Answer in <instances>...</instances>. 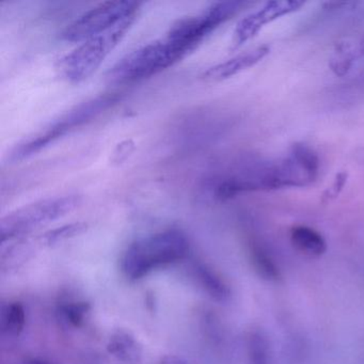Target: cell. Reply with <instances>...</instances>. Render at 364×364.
Segmentation results:
<instances>
[{
    "label": "cell",
    "instance_id": "obj_1",
    "mask_svg": "<svg viewBox=\"0 0 364 364\" xmlns=\"http://www.w3.org/2000/svg\"><path fill=\"white\" fill-rule=\"evenodd\" d=\"M189 250L186 235L166 230L136 240L123 255L121 269L129 281H138L153 270L182 261Z\"/></svg>",
    "mask_w": 364,
    "mask_h": 364
},
{
    "label": "cell",
    "instance_id": "obj_2",
    "mask_svg": "<svg viewBox=\"0 0 364 364\" xmlns=\"http://www.w3.org/2000/svg\"><path fill=\"white\" fill-rule=\"evenodd\" d=\"M191 50L165 37L127 54L108 72V80L116 84H132L152 77L184 58Z\"/></svg>",
    "mask_w": 364,
    "mask_h": 364
},
{
    "label": "cell",
    "instance_id": "obj_3",
    "mask_svg": "<svg viewBox=\"0 0 364 364\" xmlns=\"http://www.w3.org/2000/svg\"><path fill=\"white\" fill-rule=\"evenodd\" d=\"M119 100V93H104L80 103V105L65 112L60 118L50 122L48 127H44L33 137H29L28 139L18 144L10 153V161H20L33 156L59 138L91 122L93 119L116 105Z\"/></svg>",
    "mask_w": 364,
    "mask_h": 364
},
{
    "label": "cell",
    "instance_id": "obj_4",
    "mask_svg": "<svg viewBox=\"0 0 364 364\" xmlns=\"http://www.w3.org/2000/svg\"><path fill=\"white\" fill-rule=\"evenodd\" d=\"M135 20L136 18H129L112 31L82 42L77 48L63 57L57 65L61 77L78 84L92 75L120 43Z\"/></svg>",
    "mask_w": 364,
    "mask_h": 364
},
{
    "label": "cell",
    "instance_id": "obj_5",
    "mask_svg": "<svg viewBox=\"0 0 364 364\" xmlns=\"http://www.w3.org/2000/svg\"><path fill=\"white\" fill-rule=\"evenodd\" d=\"M318 170L317 155L308 146L296 144L284 159L259 169V191L309 186L316 181Z\"/></svg>",
    "mask_w": 364,
    "mask_h": 364
},
{
    "label": "cell",
    "instance_id": "obj_6",
    "mask_svg": "<svg viewBox=\"0 0 364 364\" xmlns=\"http://www.w3.org/2000/svg\"><path fill=\"white\" fill-rule=\"evenodd\" d=\"M80 203L77 195L46 198L22 206L0 221L1 242L25 235L33 230L57 220L75 210Z\"/></svg>",
    "mask_w": 364,
    "mask_h": 364
},
{
    "label": "cell",
    "instance_id": "obj_7",
    "mask_svg": "<svg viewBox=\"0 0 364 364\" xmlns=\"http://www.w3.org/2000/svg\"><path fill=\"white\" fill-rule=\"evenodd\" d=\"M140 4L136 1H106L85 12L63 33L68 42H82L103 35L129 18H136Z\"/></svg>",
    "mask_w": 364,
    "mask_h": 364
},
{
    "label": "cell",
    "instance_id": "obj_8",
    "mask_svg": "<svg viewBox=\"0 0 364 364\" xmlns=\"http://www.w3.org/2000/svg\"><path fill=\"white\" fill-rule=\"evenodd\" d=\"M245 5L246 3L242 1L212 4L201 14L176 21L170 27L166 37L186 46L191 52L215 29L236 16Z\"/></svg>",
    "mask_w": 364,
    "mask_h": 364
},
{
    "label": "cell",
    "instance_id": "obj_9",
    "mask_svg": "<svg viewBox=\"0 0 364 364\" xmlns=\"http://www.w3.org/2000/svg\"><path fill=\"white\" fill-rule=\"evenodd\" d=\"M302 6L304 3L297 0H272L264 4L259 10L240 21L234 31L232 48L236 50L244 46L257 37L266 25L298 11Z\"/></svg>",
    "mask_w": 364,
    "mask_h": 364
},
{
    "label": "cell",
    "instance_id": "obj_10",
    "mask_svg": "<svg viewBox=\"0 0 364 364\" xmlns=\"http://www.w3.org/2000/svg\"><path fill=\"white\" fill-rule=\"evenodd\" d=\"M270 48L267 46H259L253 50H247L242 54L236 55L233 58L210 68L204 72L203 78L208 82H221L233 77L250 68L261 63L269 55Z\"/></svg>",
    "mask_w": 364,
    "mask_h": 364
},
{
    "label": "cell",
    "instance_id": "obj_11",
    "mask_svg": "<svg viewBox=\"0 0 364 364\" xmlns=\"http://www.w3.org/2000/svg\"><path fill=\"white\" fill-rule=\"evenodd\" d=\"M110 355L123 364L144 363V349L136 336L124 329L112 332L107 343Z\"/></svg>",
    "mask_w": 364,
    "mask_h": 364
},
{
    "label": "cell",
    "instance_id": "obj_12",
    "mask_svg": "<svg viewBox=\"0 0 364 364\" xmlns=\"http://www.w3.org/2000/svg\"><path fill=\"white\" fill-rule=\"evenodd\" d=\"M291 244L310 257H319L327 250V242L319 232L306 225H297L291 231Z\"/></svg>",
    "mask_w": 364,
    "mask_h": 364
},
{
    "label": "cell",
    "instance_id": "obj_13",
    "mask_svg": "<svg viewBox=\"0 0 364 364\" xmlns=\"http://www.w3.org/2000/svg\"><path fill=\"white\" fill-rule=\"evenodd\" d=\"M195 274L204 291L219 302H225L231 297L229 285L208 266L203 264L196 265Z\"/></svg>",
    "mask_w": 364,
    "mask_h": 364
},
{
    "label": "cell",
    "instance_id": "obj_14",
    "mask_svg": "<svg viewBox=\"0 0 364 364\" xmlns=\"http://www.w3.org/2000/svg\"><path fill=\"white\" fill-rule=\"evenodd\" d=\"M357 60L353 42L350 40H343L334 46L329 59V68L334 75L343 77L350 71Z\"/></svg>",
    "mask_w": 364,
    "mask_h": 364
},
{
    "label": "cell",
    "instance_id": "obj_15",
    "mask_svg": "<svg viewBox=\"0 0 364 364\" xmlns=\"http://www.w3.org/2000/svg\"><path fill=\"white\" fill-rule=\"evenodd\" d=\"M251 263L257 276L263 280L274 282L280 278L278 266L269 255L259 247H253L250 251Z\"/></svg>",
    "mask_w": 364,
    "mask_h": 364
},
{
    "label": "cell",
    "instance_id": "obj_16",
    "mask_svg": "<svg viewBox=\"0 0 364 364\" xmlns=\"http://www.w3.org/2000/svg\"><path fill=\"white\" fill-rule=\"evenodd\" d=\"M247 349L249 364L270 363L269 343L262 332H252L249 336Z\"/></svg>",
    "mask_w": 364,
    "mask_h": 364
},
{
    "label": "cell",
    "instance_id": "obj_17",
    "mask_svg": "<svg viewBox=\"0 0 364 364\" xmlns=\"http://www.w3.org/2000/svg\"><path fill=\"white\" fill-rule=\"evenodd\" d=\"M26 323V313L24 306L20 302H12L6 309L4 314L3 326L5 331L10 336H20Z\"/></svg>",
    "mask_w": 364,
    "mask_h": 364
},
{
    "label": "cell",
    "instance_id": "obj_18",
    "mask_svg": "<svg viewBox=\"0 0 364 364\" xmlns=\"http://www.w3.org/2000/svg\"><path fill=\"white\" fill-rule=\"evenodd\" d=\"M90 306L85 301H65L59 304L58 313L70 325L80 327L84 323Z\"/></svg>",
    "mask_w": 364,
    "mask_h": 364
},
{
    "label": "cell",
    "instance_id": "obj_19",
    "mask_svg": "<svg viewBox=\"0 0 364 364\" xmlns=\"http://www.w3.org/2000/svg\"><path fill=\"white\" fill-rule=\"evenodd\" d=\"M86 229V225L84 223H73V225H65L59 229L53 230L44 235V242L48 245L57 244L63 240H69L82 233Z\"/></svg>",
    "mask_w": 364,
    "mask_h": 364
},
{
    "label": "cell",
    "instance_id": "obj_20",
    "mask_svg": "<svg viewBox=\"0 0 364 364\" xmlns=\"http://www.w3.org/2000/svg\"><path fill=\"white\" fill-rule=\"evenodd\" d=\"M346 182L347 173H345V172H340V173L336 174V178H334L331 186L328 187L327 191L323 193V201H331V200L336 199V198L340 195L343 188H344Z\"/></svg>",
    "mask_w": 364,
    "mask_h": 364
},
{
    "label": "cell",
    "instance_id": "obj_21",
    "mask_svg": "<svg viewBox=\"0 0 364 364\" xmlns=\"http://www.w3.org/2000/svg\"><path fill=\"white\" fill-rule=\"evenodd\" d=\"M353 44V48H355V55H357V58L360 59L362 57H364V31L357 40L355 41H351Z\"/></svg>",
    "mask_w": 364,
    "mask_h": 364
},
{
    "label": "cell",
    "instance_id": "obj_22",
    "mask_svg": "<svg viewBox=\"0 0 364 364\" xmlns=\"http://www.w3.org/2000/svg\"><path fill=\"white\" fill-rule=\"evenodd\" d=\"M159 364H191L186 360L183 358L178 357V355H165L163 359L161 360Z\"/></svg>",
    "mask_w": 364,
    "mask_h": 364
},
{
    "label": "cell",
    "instance_id": "obj_23",
    "mask_svg": "<svg viewBox=\"0 0 364 364\" xmlns=\"http://www.w3.org/2000/svg\"><path fill=\"white\" fill-rule=\"evenodd\" d=\"M31 364H50V363H46V362H44V361H38V360H33V361L31 362Z\"/></svg>",
    "mask_w": 364,
    "mask_h": 364
}]
</instances>
